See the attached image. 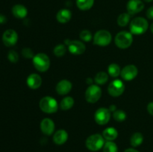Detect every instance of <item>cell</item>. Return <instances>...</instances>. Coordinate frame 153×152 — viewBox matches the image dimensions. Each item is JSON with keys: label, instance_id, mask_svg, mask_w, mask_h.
I'll return each mask as SVG.
<instances>
[{"label": "cell", "instance_id": "6", "mask_svg": "<svg viewBox=\"0 0 153 152\" xmlns=\"http://www.w3.org/2000/svg\"><path fill=\"white\" fill-rule=\"evenodd\" d=\"M94 43L98 46H107L111 43V34L107 30H100L94 36Z\"/></svg>", "mask_w": 153, "mask_h": 152}, {"label": "cell", "instance_id": "34", "mask_svg": "<svg viewBox=\"0 0 153 152\" xmlns=\"http://www.w3.org/2000/svg\"><path fill=\"white\" fill-rule=\"evenodd\" d=\"M147 111L151 116H153V101L148 104L147 105Z\"/></svg>", "mask_w": 153, "mask_h": 152}, {"label": "cell", "instance_id": "15", "mask_svg": "<svg viewBox=\"0 0 153 152\" xmlns=\"http://www.w3.org/2000/svg\"><path fill=\"white\" fill-rule=\"evenodd\" d=\"M72 88H73V84L71 82L70 80L64 79V80H60L57 83L55 89H56L57 93L59 94L60 95H65L72 90Z\"/></svg>", "mask_w": 153, "mask_h": 152}, {"label": "cell", "instance_id": "7", "mask_svg": "<svg viewBox=\"0 0 153 152\" xmlns=\"http://www.w3.org/2000/svg\"><path fill=\"white\" fill-rule=\"evenodd\" d=\"M102 89L97 84H91L85 91V99L91 104H94L100 99Z\"/></svg>", "mask_w": 153, "mask_h": 152}, {"label": "cell", "instance_id": "19", "mask_svg": "<svg viewBox=\"0 0 153 152\" xmlns=\"http://www.w3.org/2000/svg\"><path fill=\"white\" fill-rule=\"evenodd\" d=\"M72 18V12L69 9H61L57 13L56 19L58 22L61 24H65L68 22Z\"/></svg>", "mask_w": 153, "mask_h": 152}, {"label": "cell", "instance_id": "26", "mask_svg": "<svg viewBox=\"0 0 153 152\" xmlns=\"http://www.w3.org/2000/svg\"><path fill=\"white\" fill-rule=\"evenodd\" d=\"M130 19H131V15L128 13H123L117 17V22L118 25L120 27L126 26L130 22Z\"/></svg>", "mask_w": 153, "mask_h": 152}, {"label": "cell", "instance_id": "23", "mask_svg": "<svg viewBox=\"0 0 153 152\" xmlns=\"http://www.w3.org/2000/svg\"><path fill=\"white\" fill-rule=\"evenodd\" d=\"M94 0H76V5L82 10H88L93 7Z\"/></svg>", "mask_w": 153, "mask_h": 152}, {"label": "cell", "instance_id": "25", "mask_svg": "<svg viewBox=\"0 0 153 152\" xmlns=\"http://www.w3.org/2000/svg\"><path fill=\"white\" fill-rule=\"evenodd\" d=\"M108 80V74L105 72H100L95 76V83L97 85H103Z\"/></svg>", "mask_w": 153, "mask_h": 152}, {"label": "cell", "instance_id": "39", "mask_svg": "<svg viewBox=\"0 0 153 152\" xmlns=\"http://www.w3.org/2000/svg\"><path fill=\"white\" fill-rule=\"evenodd\" d=\"M142 1H145V2H151V1H152L153 0H142Z\"/></svg>", "mask_w": 153, "mask_h": 152}, {"label": "cell", "instance_id": "14", "mask_svg": "<svg viewBox=\"0 0 153 152\" xmlns=\"http://www.w3.org/2000/svg\"><path fill=\"white\" fill-rule=\"evenodd\" d=\"M55 125L53 120L49 118H45L40 122V130L46 136H51L55 131Z\"/></svg>", "mask_w": 153, "mask_h": 152}, {"label": "cell", "instance_id": "37", "mask_svg": "<svg viewBox=\"0 0 153 152\" xmlns=\"http://www.w3.org/2000/svg\"><path fill=\"white\" fill-rule=\"evenodd\" d=\"M124 152H140V151H138L136 150V149L132 148H127L126 150H125V151Z\"/></svg>", "mask_w": 153, "mask_h": 152}, {"label": "cell", "instance_id": "33", "mask_svg": "<svg viewBox=\"0 0 153 152\" xmlns=\"http://www.w3.org/2000/svg\"><path fill=\"white\" fill-rule=\"evenodd\" d=\"M146 15V17L149 19H153V6H151L150 7L147 9Z\"/></svg>", "mask_w": 153, "mask_h": 152}, {"label": "cell", "instance_id": "4", "mask_svg": "<svg viewBox=\"0 0 153 152\" xmlns=\"http://www.w3.org/2000/svg\"><path fill=\"white\" fill-rule=\"evenodd\" d=\"M105 139L102 135L100 134H92L87 138L85 145L88 150L91 151H98L102 148L105 145Z\"/></svg>", "mask_w": 153, "mask_h": 152}, {"label": "cell", "instance_id": "18", "mask_svg": "<svg viewBox=\"0 0 153 152\" xmlns=\"http://www.w3.org/2000/svg\"><path fill=\"white\" fill-rule=\"evenodd\" d=\"M11 11L13 16L17 19H24L28 15V10L26 7L20 4L13 5Z\"/></svg>", "mask_w": 153, "mask_h": 152}, {"label": "cell", "instance_id": "38", "mask_svg": "<svg viewBox=\"0 0 153 152\" xmlns=\"http://www.w3.org/2000/svg\"><path fill=\"white\" fill-rule=\"evenodd\" d=\"M150 31H151V32L153 34V22L151 24V25H150Z\"/></svg>", "mask_w": 153, "mask_h": 152}, {"label": "cell", "instance_id": "27", "mask_svg": "<svg viewBox=\"0 0 153 152\" xmlns=\"http://www.w3.org/2000/svg\"><path fill=\"white\" fill-rule=\"evenodd\" d=\"M103 152H118V147L113 141H107L103 146Z\"/></svg>", "mask_w": 153, "mask_h": 152}, {"label": "cell", "instance_id": "32", "mask_svg": "<svg viewBox=\"0 0 153 152\" xmlns=\"http://www.w3.org/2000/svg\"><path fill=\"white\" fill-rule=\"evenodd\" d=\"M22 55L26 59H31V58L33 59V58L34 57V52L29 48H24L22 50Z\"/></svg>", "mask_w": 153, "mask_h": 152}, {"label": "cell", "instance_id": "24", "mask_svg": "<svg viewBox=\"0 0 153 152\" xmlns=\"http://www.w3.org/2000/svg\"><path fill=\"white\" fill-rule=\"evenodd\" d=\"M121 69L117 63H111L108 67V74L112 77H117L120 75Z\"/></svg>", "mask_w": 153, "mask_h": 152}, {"label": "cell", "instance_id": "20", "mask_svg": "<svg viewBox=\"0 0 153 152\" xmlns=\"http://www.w3.org/2000/svg\"><path fill=\"white\" fill-rule=\"evenodd\" d=\"M102 136L107 141H114L117 138L118 131L113 127H108L103 131Z\"/></svg>", "mask_w": 153, "mask_h": 152}, {"label": "cell", "instance_id": "28", "mask_svg": "<svg viewBox=\"0 0 153 152\" xmlns=\"http://www.w3.org/2000/svg\"><path fill=\"white\" fill-rule=\"evenodd\" d=\"M66 52H67V48H66V45L64 44H58L55 46L53 49L54 55L58 58L64 56L66 54Z\"/></svg>", "mask_w": 153, "mask_h": 152}, {"label": "cell", "instance_id": "12", "mask_svg": "<svg viewBox=\"0 0 153 152\" xmlns=\"http://www.w3.org/2000/svg\"><path fill=\"white\" fill-rule=\"evenodd\" d=\"M69 52L75 55H80L85 53L86 50V46L85 43L80 40H70L69 44L67 45Z\"/></svg>", "mask_w": 153, "mask_h": 152}, {"label": "cell", "instance_id": "11", "mask_svg": "<svg viewBox=\"0 0 153 152\" xmlns=\"http://www.w3.org/2000/svg\"><path fill=\"white\" fill-rule=\"evenodd\" d=\"M18 41V34L13 29H7L2 35V42L7 47H11L16 45Z\"/></svg>", "mask_w": 153, "mask_h": 152}, {"label": "cell", "instance_id": "9", "mask_svg": "<svg viewBox=\"0 0 153 152\" xmlns=\"http://www.w3.org/2000/svg\"><path fill=\"white\" fill-rule=\"evenodd\" d=\"M111 116V114L108 108L101 107L95 112L94 119L98 125H105L110 121Z\"/></svg>", "mask_w": 153, "mask_h": 152}, {"label": "cell", "instance_id": "30", "mask_svg": "<svg viewBox=\"0 0 153 152\" xmlns=\"http://www.w3.org/2000/svg\"><path fill=\"white\" fill-rule=\"evenodd\" d=\"M79 37H80L81 40H82V42H87V43L91 41L92 39L94 38L92 33L88 30H83V31H81Z\"/></svg>", "mask_w": 153, "mask_h": 152}, {"label": "cell", "instance_id": "8", "mask_svg": "<svg viewBox=\"0 0 153 152\" xmlns=\"http://www.w3.org/2000/svg\"><path fill=\"white\" fill-rule=\"evenodd\" d=\"M126 86L123 82L119 79L114 80L109 83L108 86V92L111 96L119 97L125 91Z\"/></svg>", "mask_w": 153, "mask_h": 152}, {"label": "cell", "instance_id": "1", "mask_svg": "<svg viewBox=\"0 0 153 152\" xmlns=\"http://www.w3.org/2000/svg\"><path fill=\"white\" fill-rule=\"evenodd\" d=\"M149 28V23L145 18L136 17L133 19L130 22V32L134 35H141L146 32Z\"/></svg>", "mask_w": 153, "mask_h": 152}, {"label": "cell", "instance_id": "36", "mask_svg": "<svg viewBox=\"0 0 153 152\" xmlns=\"http://www.w3.org/2000/svg\"><path fill=\"white\" fill-rule=\"evenodd\" d=\"M108 110H110L111 113H114V112H115L117 110V107L114 105V104H111V105L109 107Z\"/></svg>", "mask_w": 153, "mask_h": 152}, {"label": "cell", "instance_id": "17", "mask_svg": "<svg viewBox=\"0 0 153 152\" xmlns=\"http://www.w3.org/2000/svg\"><path fill=\"white\" fill-rule=\"evenodd\" d=\"M67 139H68V134L64 129L58 130L53 135V142L58 145L64 144Z\"/></svg>", "mask_w": 153, "mask_h": 152}, {"label": "cell", "instance_id": "35", "mask_svg": "<svg viewBox=\"0 0 153 152\" xmlns=\"http://www.w3.org/2000/svg\"><path fill=\"white\" fill-rule=\"evenodd\" d=\"M7 22V18L4 15L0 13V24H4Z\"/></svg>", "mask_w": 153, "mask_h": 152}, {"label": "cell", "instance_id": "29", "mask_svg": "<svg viewBox=\"0 0 153 152\" xmlns=\"http://www.w3.org/2000/svg\"><path fill=\"white\" fill-rule=\"evenodd\" d=\"M127 115L124 110H117L113 113V118L117 122H123L126 119Z\"/></svg>", "mask_w": 153, "mask_h": 152}, {"label": "cell", "instance_id": "5", "mask_svg": "<svg viewBox=\"0 0 153 152\" xmlns=\"http://www.w3.org/2000/svg\"><path fill=\"white\" fill-rule=\"evenodd\" d=\"M34 68L40 72H45L50 66V59L49 56L44 53H38L34 55L32 59Z\"/></svg>", "mask_w": 153, "mask_h": 152}, {"label": "cell", "instance_id": "31", "mask_svg": "<svg viewBox=\"0 0 153 152\" xmlns=\"http://www.w3.org/2000/svg\"><path fill=\"white\" fill-rule=\"evenodd\" d=\"M7 59L11 63H16L19 61V55L14 50H10L7 54Z\"/></svg>", "mask_w": 153, "mask_h": 152}, {"label": "cell", "instance_id": "10", "mask_svg": "<svg viewBox=\"0 0 153 152\" xmlns=\"http://www.w3.org/2000/svg\"><path fill=\"white\" fill-rule=\"evenodd\" d=\"M138 74V69L137 66L133 64H129V65L126 66L123 69H121L120 75L123 80L129 81L132 80L133 79L135 78Z\"/></svg>", "mask_w": 153, "mask_h": 152}, {"label": "cell", "instance_id": "2", "mask_svg": "<svg viewBox=\"0 0 153 152\" xmlns=\"http://www.w3.org/2000/svg\"><path fill=\"white\" fill-rule=\"evenodd\" d=\"M39 107L43 113L52 114L58 111L59 106L55 98L51 96H45L40 99L39 102Z\"/></svg>", "mask_w": 153, "mask_h": 152}, {"label": "cell", "instance_id": "22", "mask_svg": "<svg viewBox=\"0 0 153 152\" xmlns=\"http://www.w3.org/2000/svg\"><path fill=\"white\" fill-rule=\"evenodd\" d=\"M74 99L73 97L67 96L63 98L60 102V108L62 110H68L74 105Z\"/></svg>", "mask_w": 153, "mask_h": 152}, {"label": "cell", "instance_id": "3", "mask_svg": "<svg viewBox=\"0 0 153 152\" xmlns=\"http://www.w3.org/2000/svg\"><path fill=\"white\" fill-rule=\"evenodd\" d=\"M114 43L120 49H128L133 43V34L126 31H120L117 34L114 38Z\"/></svg>", "mask_w": 153, "mask_h": 152}, {"label": "cell", "instance_id": "13", "mask_svg": "<svg viewBox=\"0 0 153 152\" xmlns=\"http://www.w3.org/2000/svg\"><path fill=\"white\" fill-rule=\"evenodd\" d=\"M127 11L130 15L140 13L144 8V3L142 0H129L126 5Z\"/></svg>", "mask_w": 153, "mask_h": 152}, {"label": "cell", "instance_id": "16", "mask_svg": "<svg viewBox=\"0 0 153 152\" xmlns=\"http://www.w3.org/2000/svg\"><path fill=\"white\" fill-rule=\"evenodd\" d=\"M26 83L28 87L31 89H37L40 88L42 84V77H40V75L36 74V73H32L29 75L27 77Z\"/></svg>", "mask_w": 153, "mask_h": 152}, {"label": "cell", "instance_id": "21", "mask_svg": "<svg viewBox=\"0 0 153 152\" xmlns=\"http://www.w3.org/2000/svg\"><path fill=\"white\" fill-rule=\"evenodd\" d=\"M143 136L141 133L136 132L132 134V136L130 138V144L132 147H138L143 143Z\"/></svg>", "mask_w": 153, "mask_h": 152}]
</instances>
